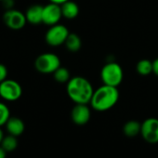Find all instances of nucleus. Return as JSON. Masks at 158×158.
Returning <instances> with one entry per match:
<instances>
[{
  "mask_svg": "<svg viewBox=\"0 0 158 158\" xmlns=\"http://www.w3.org/2000/svg\"><path fill=\"white\" fill-rule=\"evenodd\" d=\"M93 93L92 85L88 79L82 76L73 77L67 83V94L76 104H88L90 102Z\"/></svg>",
  "mask_w": 158,
  "mask_h": 158,
  "instance_id": "f257e3e1",
  "label": "nucleus"
},
{
  "mask_svg": "<svg viewBox=\"0 0 158 158\" xmlns=\"http://www.w3.org/2000/svg\"><path fill=\"white\" fill-rule=\"evenodd\" d=\"M119 99V91L116 87L103 85L94 90L90 101L91 107L99 112H104L113 108Z\"/></svg>",
  "mask_w": 158,
  "mask_h": 158,
  "instance_id": "f03ea898",
  "label": "nucleus"
},
{
  "mask_svg": "<svg viewBox=\"0 0 158 158\" xmlns=\"http://www.w3.org/2000/svg\"><path fill=\"white\" fill-rule=\"evenodd\" d=\"M123 70L118 63L109 62L102 69L101 77L104 85L117 88L123 80Z\"/></svg>",
  "mask_w": 158,
  "mask_h": 158,
  "instance_id": "7ed1b4c3",
  "label": "nucleus"
},
{
  "mask_svg": "<svg viewBox=\"0 0 158 158\" xmlns=\"http://www.w3.org/2000/svg\"><path fill=\"white\" fill-rule=\"evenodd\" d=\"M60 66V60L53 53H43L35 60V69L42 73H53Z\"/></svg>",
  "mask_w": 158,
  "mask_h": 158,
  "instance_id": "20e7f679",
  "label": "nucleus"
},
{
  "mask_svg": "<svg viewBox=\"0 0 158 158\" xmlns=\"http://www.w3.org/2000/svg\"><path fill=\"white\" fill-rule=\"evenodd\" d=\"M23 89L21 85L10 79H6L0 83V97L8 102H15L21 98Z\"/></svg>",
  "mask_w": 158,
  "mask_h": 158,
  "instance_id": "39448f33",
  "label": "nucleus"
},
{
  "mask_svg": "<svg viewBox=\"0 0 158 158\" xmlns=\"http://www.w3.org/2000/svg\"><path fill=\"white\" fill-rule=\"evenodd\" d=\"M69 34V30L64 25L57 23L52 25L48 30L45 39L49 46L58 47L65 43Z\"/></svg>",
  "mask_w": 158,
  "mask_h": 158,
  "instance_id": "423d86ee",
  "label": "nucleus"
},
{
  "mask_svg": "<svg viewBox=\"0 0 158 158\" xmlns=\"http://www.w3.org/2000/svg\"><path fill=\"white\" fill-rule=\"evenodd\" d=\"M140 134L144 140L149 143L158 142V119L154 117L147 118L141 124Z\"/></svg>",
  "mask_w": 158,
  "mask_h": 158,
  "instance_id": "0eeeda50",
  "label": "nucleus"
},
{
  "mask_svg": "<svg viewBox=\"0 0 158 158\" xmlns=\"http://www.w3.org/2000/svg\"><path fill=\"white\" fill-rule=\"evenodd\" d=\"M3 21H4V23L12 30L22 29L27 22L25 14L13 9H9L4 13Z\"/></svg>",
  "mask_w": 158,
  "mask_h": 158,
  "instance_id": "6e6552de",
  "label": "nucleus"
},
{
  "mask_svg": "<svg viewBox=\"0 0 158 158\" xmlns=\"http://www.w3.org/2000/svg\"><path fill=\"white\" fill-rule=\"evenodd\" d=\"M62 17L60 5L50 3L43 8V23L52 26L57 24Z\"/></svg>",
  "mask_w": 158,
  "mask_h": 158,
  "instance_id": "1a4fd4ad",
  "label": "nucleus"
},
{
  "mask_svg": "<svg viewBox=\"0 0 158 158\" xmlns=\"http://www.w3.org/2000/svg\"><path fill=\"white\" fill-rule=\"evenodd\" d=\"M91 114L89 106L87 104L77 103L72 110L71 117L75 125L83 126L86 125L90 119Z\"/></svg>",
  "mask_w": 158,
  "mask_h": 158,
  "instance_id": "9d476101",
  "label": "nucleus"
},
{
  "mask_svg": "<svg viewBox=\"0 0 158 158\" xmlns=\"http://www.w3.org/2000/svg\"><path fill=\"white\" fill-rule=\"evenodd\" d=\"M5 126H6L8 133L15 137L21 136L24 132V129H25L23 121L21 118L16 117V116H12V117L10 116Z\"/></svg>",
  "mask_w": 158,
  "mask_h": 158,
  "instance_id": "9b49d317",
  "label": "nucleus"
},
{
  "mask_svg": "<svg viewBox=\"0 0 158 158\" xmlns=\"http://www.w3.org/2000/svg\"><path fill=\"white\" fill-rule=\"evenodd\" d=\"M43 8L40 5H33L31 6L25 13L26 20L31 24H40L43 23Z\"/></svg>",
  "mask_w": 158,
  "mask_h": 158,
  "instance_id": "f8f14e48",
  "label": "nucleus"
},
{
  "mask_svg": "<svg viewBox=\"0 0 158 158\" xmlns=\"http://www.w3.org/2000/svg\"><path fill=\"white\" fill-rule=\"evenodd\" d=\"M60 9H61L62 17H64L68 20H73V19L76 18L79 13L78 5L75 2L71 1V0H68V1L61 4Z\"/></svg>",
  "mask_w": 158,
  "mask_h": 158,
  "instance_id": "ddd939ff",
  "label": "nucleus"
},
{
  "mask_svg": "<svg viewBox=\"0 0 158 158\" xmlns=\"http://www.w3.org/2000/svg\"><path fill=\"white\" fill-rule=\"evenodd\" d=\"M64 44H65V47L68 50H70L72 52H76L81 48L82 41L77 35L69 34Z\"/></svg>",
  "mask_w": 158,
  "mask_h": 158,
  "instance_id": "4468645a",
  "label": "nucleus"
},
{
  "mask_svg": "<svg viewBox=\"0 0 158 158\" xmlns=\"http://www.w3.org/2000/svg\"><path fill=\"white\" fill-rule=\"evenodd\" d=\"M140 129H141V124H139L138 121H135V120L127 122L123 127L124 134L127 137H130V138L135 137L139 133H140Z\"/></svg>",
  "mask_w": 158,
  "mask_h": 158,
  "instance_id": "2eb2a0df",
  "label": "nucleus"
},
{
  "mask_svg": "<svg viewBox=\"0 0 158 158\" xmlns=\"http://www.w3.org/2000/svg\"><path fill=\"white\" fill-rule=\"evenodd\" d=\"M0 146H1L7 152H10L16 150V148L18 147V139L17 137L12 136V135H8V136H4L1 143H0Z\"/></svg>",
  "mask_w": 158,
  "mask_h": 158,
  "instance_id": "dca6fc26",
  "label": "nucleus"
},
{
  "mask_svg": "<svg viewBox=\"0 0 158 158\" xmlns=\"http://www.w3.org/2000/svg\"><path fill=\"white\" fill-rule=\"evenodd\" d=\"M136 70L138 73H139L140 75H148L151 73H152V62L150 61L149 60H140L137 63Z\"/></svg>",
  "mask_w": 158,
  "mask_h": 158,
  "instance_id": "f3484780",
  "label": "nucleus"
},
{
  "mask_svg": "<svg viewBox=\"0 0 158 158\" xmlns=\"http://www.w3.org/2000/svg\"><path fill=\"white\" fill-rule=\"evenodd\" d=\"M53 76L55 80L59 83H67L71 79L70 72L68 71V69H66L65 67H61V66H60L53 73Z\"/></svg>",
  "mask_w": 158,
  "mask_h": 158,
  "instance_id": "a211bd4d",
  "label": "nucleus"
},
{
  "mask_svg": "<svg viewBox=\"0 0 158 158\" xmlns=\"http://www.w3.org/2000/svg\"><path fill=\"white\" fill-rule=\"evenodd\" d=\"M10 117V113L9 107L5 103L0 102V127L6 125Z\"/></svg>",
  "mask_w": 158,
  "mask_h": 158,
  "instance_id": "6ab92c4d",
  "label": "nucleus"
},
{
  "mask_svg": "<svg viewBox=\"0 0 158 158\" xmlns=\"http://www.w3.org/2000/svg\"><path fill=\"white\" fill-rule=\"evenodd\" d=\"M7 76H8V69H7V67L4 64L0 63V83L3 82L4 80H6Z\"/></svg>",
  "mask_w": 158,
  "mask_h": 158,
  "instance_id": "aec40b11",
  "label": "nucleus"
},
{
  "mask_svg": "<svg viewBox=\"0 0 158 158\" xmlns=\"http://www.w3.org/2000/svg\"><path fill=\"white\" fill-rule=\"evenodd\" d=\"M152 67H153L152 73H154V74L156 76H158V59H156L152 61Z\"/></svg>",
  "mask_w": 158,
  "mask_h": 158,
  "instance_id": "412c9836",
  "label": "nucleus"
},
{
  "mask_svg": "<svg viewBox=\"0 0 158 158\" xmlns=\"http://www.w3.org/2000/svg\"><path fill=\"white\" fill-rule=\"evenodd\" d=\"M7 157V152L0 146V158H6Z\"/></svg>",
  "mask_w": 158,
  "mask_h": 158,
  "instance_id": "4be33fe9",
  "label": "nucleus"
},
{
  "mask_svg": "<svg viewBox=\"0 0 158 158\" xmlns=\"http://www.w3.org/2000/svg\"><path fill=\"white\" fill-rule=\"evenodd\" d=\"M49 1H50V2H52V3H55V4L61 5V4H63L64 2L68 1V0H49Z\"/></svg>",
  "mask_w": 158,
  "mask_h": 158,
  "instance_id": "5701e85b",
  "label": "nucleus"
},
{
  "mask_svg": "<svg viewBox=\"0 0 158 158\" xmlns=\"http://www.w3.org/2000/svg\"><path fill=\"white\" fill-rule=\"evenodd\" d=\"M3 138H4V133H3V131H2L1 127H0V143H1V141H2V139H3Z\"/></svg>",
  "mask_w": 158,
  "mask_h": 158,
  "instance_id": "b1692460",
  "label": "nucleus"
},
{
  "mask_svg": "<svg viewBox=\"0 0 158 158\" xmlns=\"http://www.w3.org/2000/svg\"><path fill=\"white\" fill-rule=\"evenodd\" d=\"M0 1H4V0H0Z\"/></svg>",
  "mask_w": 158,
  "mask_h": 158,
  "instance_id": "393cba45",
  "label": "nucleus"
}]
</instances>
